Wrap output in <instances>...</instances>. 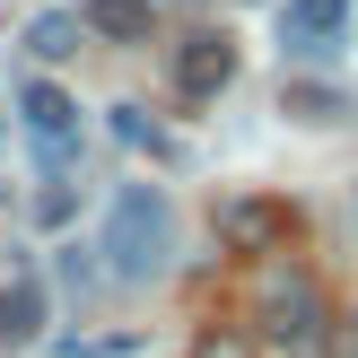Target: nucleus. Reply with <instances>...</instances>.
<instances>
[{
	"label": "nucleus",
	"mask_w": 358,
	"mask_h": 358,
	"mask_svg": "<svg viewBox=\"0 0 358 358\" xmlns=\"http://www.w3.org/2000/svg\"><path fill=\"white\" fill-rule=\"evenodd\" d=\"M332 358H358V324H332Z\"/></svg>",
	"instance_id": "4468645a"
},
{
	"label": "nucleus",
	"mask_w": 358,
	"mask_h": 358,
	"mask_svg": "<svg viewBox=\"0 0 358 358\" xmlns=\"http://www.w3.org/2000/svg\"><path fill=\"white\" fill-rule=\"evenodd\" d=\"M254 306H262V332H271V341H289L297 358H315L324 350V289H315L306 271H289V262H280V271H262V289H254Z\"/></svg>",
	"instance_id": "f03ea898"
},
{
	"label": "nucleus",
	"mask_w": 358,
	"mask_h": 358,
	"mask_svg": "<svg viewBox=\"0 0 358 358\" xmlns=\"http://www.w3.org/2000/svg\"><path fill=\"white\" fill-rule=\"evenodd\" d=\"M17 114H27L35 140H79V105H70L52 79H27V87H17Z\"/></svg>",
	"instance_id": "6e6552de"
},
{
	"label": "nucleus",
	"mask_w": 358,
	"mask_h": 358,
	"mask_svg": "<svg viewBox=\"0 0 358 358\" xmlns=\"http://www.w3.org/2000/svg\"><path fill=\"white\" fill-rule=\"evenodd\" d=\"M350 35V0H280V44L297 52V62H315V52H341Z\"/></svg>",
	"instance_id": "20e7f679"
},
{
	"label": "nucleus",
	"mask_w": 358,
	"mask_h": 358,
	"mask_svg": "<svg viewBox=\"0 0 358 358\" xmlns=\"http://www.w3.org/2000/svg\"><path fill=\"white\" fill-rule=\"evenodd\" d=\"M44 324H52V289L35 271H9L0 280V341H35Z\"/></svg>",
	"instance_id": "423d86ee"
},
{
	"label": "nucleus",
	"mask_w": 358,
	"mask_h": 358,
	"mask_svg": "<svg viewBox=\"0 0 358 358\" xmlns=\"http://www.w3.org/2000/svg\"><path fill=\"white\" fill-rule=\"evenodd\" d=\"M227 79H236V44H227V35H184V44H175V96L184 105L219 96Z\"/></svg>",
	"instance_id": "39448f33"
},
{
	"label": "nucleus",
	"mask_w": 358,
	"mask_h": 358,
	"mask_svg": "<svg viewBox=\"0 0 358 358\" xmlns=\"http://www.w3.org/2000/svg\"><path fill=\"white\" fill-rule=\"evenodd\" d=\"M70 210H79V192H70V184H52V192H35V219H44V227H62Z\"/></svg>",
	"instance_id": "ddd939ff"
},
{
	"label": "nucleus",
	"mask_w": 358,
	"mask_h": 358,
	"mask_svg": "<svg viewBox=\"0 0 358 358\" xmlns=\"http://www.w3.org/2000/svg\"><path fill=\"white\" fill-rule=\"evenodd\" d=\"M79 17L105 44H157V0H87Z\"/></svg>",
	"instance_id": "0eeeda50"
},
{
	"label": "nucleus",
	"mask_w": 358,
	"mask_h": 358,
	"mask_svg": "<svg viewBox=\"0 0 358 358\" xmlns=\"http://www.w3.org/2000/svg\"><path fill=\"white\" fill-rule=\"evenodd\" d=\"M105 271L122 280V289H149V280H166L175 262V210L157 184H114V201H105Z\"/></svg>",
	"instance_id": "f257e3e1"
},
{
	"label": "nucleus",
	"mask_w": 358,
	"mask_h": 358,
	"mask_svg": "<svg viewBox=\"0 0 358 358\" xmlns=\"http://www.w3.org/2000/svg\"><path fill=\"white\" fill-rule=\"evenodd\" d=\"M114 131H122V140H131V149H149V157H175V140H166V131H157V122H149V114H140V105H114Z\"/></svg>",
	"instance_id": "9b49d317"
},
{
	"label": "nucleus",
	"mask_w": 358,
	"mask_h": 358,
	"mask_svg": "<svg viewBox=\"0 0 358 358\" xmlns=\"http://www.w3.org/2000/svg\"><path fill=\"white\" fill-rule=\"evenodd\" d=\"M192 358H254V332L245 324H210L201 341H192Z\"/></svg>",
	"instance_id": "f8f14e48"
},
{
	"label": "nucleus",
	"mask_w": 358,
	"mask_h": 358,
	"mask_svg": "<svg viewBox=\"0 0 358 358\" xmlns=\"http://www.w3.org/2000/svg\"><path fill=\"white\" fill-rule=\"evenodd\" d=\"M280 105H289V122H350V96L341 87H315V79H297Z\"/></svg>",
	"instance_id": "9d476101"
},
{
	"label": "nucleus",
	"mask_w": 358,
	"mask_h": 358,
	"mask_svg": "<svg viewBox=\"0 0 358 358\" xmlns=\"http://www.w3.org/2000/svg\"><path fill=\"white\" fill-rule=\"evenodd\" d=\"M79 35H87L79 9H44V17H27V52H35V62H70V52H87Z\"/></svg>",
	"instance_id": "1a4fd4ad"
},
{
	"label": "nucleus",
	"mask_w": 358,
	"mask_h": 358,
	"mask_svg": "<svg viewBox=\"0 0 358 358\" xmlns=\"http://www.w3.org/2000/svg\"><path fill=\"white\" fill-rule=\"evenodd\" d=\"M210 227H219L227 254H280V245H289V210L254 201V192H227V201L210 210Z\"/></svg>",
	"instance_id": "7ed1b4c3"
}]
</instances>
